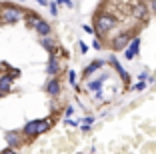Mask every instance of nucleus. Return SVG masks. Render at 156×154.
I'll list each match as a JSON object with an SVG mask.
<instances>
[{"instance_id": "1", "label": "nucleus", "mask_w": 156, "mask_h": 154, "mask_svg": "<svg viewBox=\"0 0 156 154\" xmlns=\"http://www.w3.org/2000/svg\"><path fill=\"white\" fill-rule=\"evenodd\" d=\"M116 16L110 12H98L94 18V30H96V38H100L102 34H108L112 28L116 26Z\"/></svg>"}, {"instance_id": "2", "label": "nucleus", "mask_w": 156, "mask_h": 154, "mask_svg": "<svg viewBox=\"0 0 156 154\" xmlns=\"http://www.w3.org/2000/svg\"><path fill=\"white\" fill-rule=\"evenodd\" d=\"M52 122L48 120V118H42V120H30V122H26L22 126V134L26 136V138H36V136L44 134L46 130H50Z\"/></svg>"}, {"instance_id": "3", "label": "nucleus", "mask_w": 156, "mask_h": 154, "mask_svg": "<svg viewBox=\"0 0 156 154\" xmlns=\"http://www.w3.org/2000/svg\"><path fill=\"white\" fill-rule=\"evenodd\" d=\"M136 36V28H130V30H122L118 32L116 36L110 38V42H108V46H110L114 52H124V50L128 48V44L132 42V38Z\"/></svg>"}, {"instance_id": "4", "label": "nucleus", "mask_w": 156, "mask_h": 154, "mask_svg": "<svg viewBox=\"0 0 156 154\" xmlns=\"http://www.w3.org/2000/svg\"><path fill=\"white\" fill-rule=\"evenodd\" d=\"M26 26L36 30L38 36H50L52 34V26L46 22L44 18H40L38 14H32V12H26Z\"/></svg>"}, {"instance_id": "5", "label": "nucleus", "mask_w": 156, "mask_h": 154, "mask_svg": "<svg viewBox=\"0 0 156 154\" xmlns=\"http://www.w3.org/2000/svg\"><path fill=\"white\" fill-rule=\"evenodd\" d=\"M26 16V12L18 8V6H12V4H0V22L4 24H16Z\"/></svg>"}, {"instance_id": "6", "label": "nucleus", "mask_w": 156, "mask_h": 154, "mask_svg": "<svg viewBox=\"0 0 156 154\" xmlns=\"http://www.w3.org/2000/svg\"><path fill=\"white\" fill-rule=\"evenodd\" d=\"M148 12H150V8H148L146 2H142V0H136L132 6H130V16L136 20H146L148 18Z\"/></svg>"}, {"instance_id": "7", "label": "nucleus", "mask_w": 156, "mask_h": 154, "mask_svg": "<svg viewBox=\"0 0 156 154\" xmlns=\"http://www.w3.org/2000/svg\"><path fill=\"white\" fill-rule=\"evenodd\" d=\"M24 138H26V136H24L20 130H6L4 132V140H6V144H8V148L22 146L24 144Z\"/></svg>"}, {"instance_id": "8", "label": "nucleus", "mask_w": 156, "mask_h": 154, "mask_svg": "<svg viewBox=\"0 0 156 154\" xmlns=\"http://www.w3.org/2000/svg\"><path fill=\"white\" fill-rule=\"evenodd\" d=\"M140 44H142V40H140V36H134L132 42L128 44V48L124 50V58L126 60H134L138 54H140Z\"/></svg>"}, {"instance_id": "9", "label": "nucleus", "mask_w": 156, "mask_h": 154, "mask_svg": "<svg viewBox=\"0 0 156 154\" xmlns=\"http://www.w3.org/2000/svg\"><path fill=\"white\" fill-rule=\"evenodd\" d=\"M106 66V60H102V58H96V60H92L90 64H88L86 68L82 70V78H90L92 74H96V72H100L102 68Z\"/></svg>"}, {"instance_id": "10", "label": "nucleus", "mask_w": 156, "mask_h": 154, "mask_svg": "<svg viewBox=\"0 0 156 154\" xmlns=\"http://www.w3.org/2000/svg\"><path fill=\"white\" fill-rule=\"evenodd\" d=\"M44 90H46V94H50L52 98L60 96V92H62V84H60L58 76H52V78H48V82H46Z\"/></svg>"}, {"instance_id": "11", "label": "nucleus", "mask_w": 156, "mask_h": 154, "mask_svg": "<svg viewBox=\"0 0 156 154\" xmlns=\"http://www.w3.org/2000/svg\"><path fill=\"white\" fill-rule=\"evenodd\" d=\"M62 66H60V58L56 54H50V60L46 62V74L48 76H58Z\"/></svg>"}, {"instance_id": "12", "label": "nucleus", "mask_w": 156, "mask_h": 154, "mask_svg": "<svg viewBox=\"0 0 156 154\" xmlns=\"http://www.w3.org/2000/svg\"><path fill=\"white\" fill-rule=\"evenodd\" d=\"M108 64H110V66L114 68L116 72L120 74V78H122L124 82H128V80H130V74L126 72V70H124L122 66H120V62H118V58H116V56H110V58H108Z\"/></svg>"}, {"instance_id": "13", "label": "nucleus", "mask_w": 156, "mask_h": 154, "mask_svg": "<svg viewBox=\"0 0 156 154\" xmlns=\"http://www.w3.org/2000/svg\"><path fill=\"white\" fill-rule=\"evenodd\" d=\"M106 74H102V76H98V78H94V80H88L86 82V88L90 92H98V90H102V86H104V82H106Z\"/></svg>"}, {"instance_id": "14", "label": "nucleus", "mask_w": 156, "mask_h": 154, "mask_svg": "<svg viewBox=\"0 0 156 154\" xmlns=\"http://www.w3.org/2000/svg\"><path fill=\"white\" fill-rule=\"evenodd\" d=\"M40 46L46 52H50V54H56V52H58V44H56L50 36H40Z\"/></svg>"}, {"instance_id": "15", "label": "nucleus", "mask_w": 156, "mask_h": 154, "mask_svg": "<svg viewBox=\"0 0 156 154\" xmlns=\"http://www.w3.org/2000/svg\"><path fill=\"white\" fill-rule=\"evenodd\" d=\"M12 84H14V80L8 76V74H2V76H0V90H2V92L8 94V92L12 90Z\"/></svg>"}, {"instance_id": "16", "label": "nucleus", "mask_w": 156, "mask_h": 154, "mask_svg": "<svg viewBox=\"0 0 156 154\" xmlns=\"http://www.w3.org/2000/svg\"><path fill=\"white\" fill-rule=\"evenodd\" d=\"M92 122H94V116H86L82 120V124H80V128H82L84 132H88V130H90V126H92Z\"/></svg>"}, {"instance_id": "17", "label": "nucleus", "mask_w": 156, "mask_h": 154, "mask_svg": "<svg viewBox=\"0 0 156 154\" xmlns=\"http://www.w3.org/2000/svg\"><path fill=\"white\" fill-rule=\"evenodd\" d=\"M6 74H8V76L12 78V80L20 78V70H18V68H10V66H8V72H6Z\"/></svg>"}, {"instance_id": "18", "label": "nucleus", "mask_w": 156, "mask_h": 154, "mask_svg": "<svg viewBox=\"0 0 156 154\" xmlns=\"http://www.w3.org/2000/svg\"><path fill=\"white\" fill-rule=\"evenodd\" d=\"M144 88H146V82H142V80H138L136 84L132 86V90H136V92H142Z\"/></svg>"}, {"instance_id": "19", "label": "nucleus", "mask_w": 156, "mask_h": 154, "mask_svg": "<svg viewBox=\"0 0 156 154\" xmlns=\"http://www.w3.org/2000/svg\"><path fill=\"white\" fill-rule=\"evenodd\" d=\"M74 112H76V110H74V106H72V104L64 106V116H66V118H70V116H72Z\"/></svg>"}, {"instance_id": "20", "label": "nucleus", "mask_w": 156, "mask_h": 154, "mask_svg": "<svg viewBox=\"0 0 156 154\" xmlns=\"http://www.w3.org/2000/svg\"><path fill=\"white\" fill-rule=\"evenodd\" d=\"M48 10H50V14H52V16H58V4H56V2H50Z\"/></svg>"}, {"instance_id": "21", "label": "nucleus", "mask_w": 156, "mask_h": 154, "mask_svg": "<svg viewBox=\"0 0 156 154\" xmlns=\"http://www.w3.org/2000/svg\"><path fill=\"white\" fill-rule=\"evenodd\" d=\"M92 48H94V50H102V48H104V44H102V38H96V40L92 42Z\"/></svg>"}, {"instance_id": "22", "label": "nucleus", "mask_w": 156, "mask_h": 154, "mask_svg": "<svg viewBox=\"0 0 156 154\" xmlns=\"http://www.w3.org/2000/svg\"><path fill=\"white\" fill-rule=\"evenodd\" d=\"M68 82L72 86H76V72H74V70H68Z\"/></svg>"}, {"instance_id": "23", "label": "nucleus", "mask_w": 156, "mask_h": 154, "mask_svg": "<svg viewBox=\"0 0 156 154\" xmlns=\"http://www.w3.org/2000/svg\"><path fill=\"white\" fill-rule=\"evenodd\" d=\"M78 50H80V54H86V52H88V44L80 40V42H78Z\"/></svg>"}, {"instance_id": "24", "label": "nucleus", "mask_w": 156, "mask_h": 154, "mask_svg": "<svg viewBox=\"0 0 156 154\" xmlns=\"http://www.w3.org/2000/svg\"><path fill=\"white\" fill-rule=\"evenodd\" d=\"M82 30L86 32V34H96V30H94L92 26H88V24H82Z\"/></svg>"}, {"instance_id": "25", "label": "nucleus", "mask_w": 156, "mask_h": 154, "mask_svg": "<svg viewBox=\"0 0 156 154\" xmlns=\"http://www.w3.org/2000/svg\"><path fill=\"white\" fill-rule=\"evenodd\" d=\"M148 8H150L152 14H156V0H150V2H148Z\"/></svg>"}, {"instance_id": "26", "label": "nucleus", "mask_w": 156, "mask_h": 154, "mask_svg": "<svg viewBox=\"0 0 156 154\" xmlns=\"http://www.w3.org/2000/svg\"><path fill=\"white\" fill-rule=\"evenodd\" d=\"M66 124H68V126H78V120H74V118H66Z\"/></svg>"}, {"instance_id": "27", "label": "nucleus", "mask_w": 156, "mask_h": 154, "mask_svg": "<svg viewBox=\"0 0 156 154\" xmlns=\"http://www.w3.org/2000/svg\"><path fill=\"white\" fill-rule=\"evenodd\" d=\"M0 154H18V152H16L14 148H4V150H2Z\"/></svg>"}, {"instance_id": "28", "label": "nucleus", "mask_w": 156, "mask_h": 154, "mask_svg": "<svg viewBox=\"0 0 156 154\" xmlns=\"http://www.w3.org/2000/svg\"><path fill=\"white\" fill-rule=\"evenodd\" d=\"M36 2H38L40 6H50V2H52V0H36Z\"/></svg>"}, {"instance_id": "29", "label": "nucleus", "mask_w": 156, "mask_h": 154, "mask_svg": "<svg viewBox=\"0 0 156 154\" xmlns=\"http://www.w3.org/2000/svg\"><path fill=\"white\" fill-rule=\"evenodd\" d=\"M4 96H6V92H2V90H0V98H4Z\"/></svg>"}, {"instance_id": "30", "label": "nucleus", "mask_w": 156, "mask_h": 154, "mask_svg": "<svg viewBox=\"0 0 156 154\" xmlns=\"http://www.w3.org/2000/svg\"><path fill=\"white\" fill-rule=\"evenodd\" d=\"M20 2H22V0H20Z\"/></svg>"}, {"instance_id": "31", "label": "nucleus", "mask_w": 156, "mask_h": 154, "mask_svg": "<svg viewBox=\"0 0 156 154\" xmlns=\"http://www.w3.org/2000/svg\"><path fill=\"white\" fill-rule=\"evenodd\" d=\"M52 2H54V0H52Z\"/></svg>"}]
</instances>
